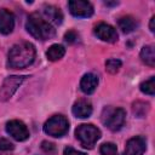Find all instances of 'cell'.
Here are the masks:
<instances>
[{
    "mask_svg": "<svg viewBox=\"0 0 155 155\" xmlns=\"http://www.w3.org/2000/svg\"><path fill=\"white\" fill-rule=\"evenodd\" d=\"M35 47L28 41L15 44L8 52L7 65L12 69H23L30 65L35 59Z\"/></svg>",
    "mask_w": 155,
    "mask_h": 155,
    "instance_id": "1",
    "label": "cell"
},
{
    "mask_svg": "<svg viewBox=\"0 0 155 155\" xmlns=\"http://www.w3.org/2000/svg\"><path fill=\"white\" fill-rule=\"evenodd\" d=\"M25 28L31 36L41 41L50 40L56 35L54 28L46 19H44L39 13H31L28 17Z\"/></svg>",
    "mask_w": 155,
    "mask_h": 155,
    "instance_id": "2",
    "label": "cell"
},
{
    "mask_svg": "<svg viewBox=\"0 0 155 155\" xmlns=\"http://www.w3.org/2000/svg\"><path fill=\"white\" fill-rule=\"evenodd\" d=\"M75 136L84 148L91 149L101 138V131L91 124H82L75 130Z\"/></svg>",
    "mask_w": 155,
    "mask_h": 155,
    "instance_id": "3",
    "label": "cell"
},
{
    "mask_svg": "<svg viewBox=\"0 0 155 155\" xmlns=\"http://www.w3.org/2000/svg\"><path fill=\"white\" fill-rule=\"evenodd\" d=\"M68 130H69V121L63 115H54L50 117L44 125L45 133L57 138L64 136L68 132Z\"/></svg>",
    "mask_w": 155,
    "mask_h": 155,
    "instance_id": "4",
    "label": "cell"
},
{
    "mask_svg": "<svg viewBox=\"0 0 155 155\" xmlns=\"http://www.w3.org/2000/svg\"><path fill=\"white\" fill-rule=\"evenodd\" d=\"M103 124L111 131H119L126 120V111L122 108H115V109H105L103 114Z\"/></svg>",
    "mask_w": 155,
    "mask_h": 155,
    "instance_id": "5",
    "label": "cell"
},
{
    "mask_svg": "<svg viewBox=\"0 0 155 155\" xmlns=\"http://www.w3.org/2000/svg\"><path fill=\"white\" fill-rule=\"evenodd\" d=\"M25 76H17V75L6 78L0 87V101L5 102L10 99L13 96V93L17 91V88L22 85Z\"/></svg>",
    "mask_w": 155,
    "mask_h": 155,
    "instance_id": "6",
    "label": "cell"
},
{
    "mask_svg": "<svg viewBox=\"0 0 155 155\" xmlns=\"http://www.w3.org/2000/svg\"><path fill=\"white\" fill-rule=\"evenodd\" d=\"M6 132L16 140L23 142L29 138V131L21 120H11L6 124Z\"/></svg>",
    "mask_w": 155,
    "mask_h": 155,
    "instance_id": "7",
    "label": "cell"
},
{
    "mask_svg": "<svg viewBox=\"0 0 155 155\" xmlns=\"http://www.w3.org/2000/svg\"><path fill=\"white\" fill-rule=\"evenodd\" d=\"M68 7H69L70 13L79 18H87L93 15V6L88 1L70 0L68 2Z\"/></svg>",
    "mask_w": 155,
    "mask_h": 155,
    "instance_id": "8",
    "label": "cell"
},
{
    "mask_svg": "<svg viewBox=\"0 0 155 155\" xmlns=\"http://www.w3.org/2000/svg\"><path fill=\"white\" fill-rule=\"evenodd\" d=\"M147 150V140L145 138L137 136L127 140L124 155H143Z\"/></svg>",
    "mask_w": 155,
    "mask_h": 155,
    "instance_id": "9",
    "label": "cell"
},
{
    "mask_svg": "<svg viewBox=\"0 0 155 155\" xmlns=\"http://www.w3.org/2000/svg\"><path fill=\"white\" fill-rule=\"evenodd\" d=\"M94 34L103 41L107 42H115L117 41V31L114 27L107 23H99L94 28Z\"/></svg>",
    "mask_w": 155,
    "mask_h": 155,
    "instance_id": "10",
    "label": "cell"
},
{
    "mask_svg": "<svg viewBox=\"0 0 155 155\" xmlns=\"http://www.w3.org/2000/svg\"><path fill=\"white\" fill-rule=\"evenodd\" d=\"M15 28V16L6 8H0V33L7 35Z\"/></svg>",
    "mask_w": 155,
    "mask_h": 155,
    "instance_id": "11",
    "label": "cell"
},
{
    "mask_svg": "<svg viewBox=\"0 0 155 155\" xmlns=\"http://www.w3.org/2000/svg\"><path fill=\"white\" fill-rule=\"evenodd\" d=\"M73 114L79 119H86L92 114V104L87 99H79L74 103Z\"/></svg>",
    "mask_w": 155,
    "mask_h": 155,
    "instance_id": "12",
    "label": "cell"
},
{
    "mask_svg": "<svg viewBox=\"0 0 155 155\" xmlns=\"http://www.w3.org/2000/svg\"><path fill=\"white\" fill-rule=\"evenodd\" d=\"M97 86H98V76L92 74V73L85 74L80 81V88L86 94L93 93L96 91Z\"/></svg>",
    "mask_w": 155,
    "mask_h": 155,
    "instance_id": "13",
    "label": "cell"
},
{
    "mask_svg": "<svg viewBox=\"0 0 155 155\" xmlns=\"http://www.w3.org/2000/svg\"><path fill=\"white\" fill-rule=\"evenodd\" d=\"M44 15L46 16L47 22H48L50 24L53 23V24L58 25V24H61V23L63 22V15H62L61 10H59L58 7H56V6L46 5V6L44 7Z\"/></svg>",
    "mask_w": 155,
    "mask_h": 155,
    "instance_id": "14",
    "label": "cell"
},
{
    "mask_svg": "<svg viewBox=\"0 0 155 155\" xmlns=\"http://www.w3.org/2000/svg\"><path fill=\"white\" fill-rule=\"evenodd\" d=\"M117 25L122 30V33L128 34V33H132L138 27V22L132 16H125L117 21Z\"/></svg>",
    "mask_w": 155,
    "mask_h": 155,
    "instance_id": "15",
    "label": "cell"
},
{
    "mask_svg": "<svg viewBox=\"0 0 155 155\" xmlns=\"http://www.w3.org/2000/svg\"><path fill=\"white\" fill-rule=\"evenodd\" d=\"M140 58L142 61L149 65V67H154L155 65V52H154V46L153 45H147L143 46V48L140 50Z\"/></svg>",
    "mask_w": 155,
    "mask_h": 155,
    "instance_id": "16",
    "label": "cell"
},
{
    "mask_svg": "<svg viewBox=\"0 0 155 155\" xmlns=\"http://www.w3.org/2000/svg\"><path fill=\"white\" fill-rule=\"evenodd\" d=\"M65 53V48L62 46V45H58V44H54L52 46L48 47L47 52H46V56L50 61L54 62V61H58L61 59Z\"/></svg>",
    "mask_w": 155,
    "mask_h": 155,
    "instance_id": "17",
    "label": "cell"
},
{
    "mask_svg": "<svg viewBox=\"0 0 155 155\" xmlns=\"http://www.w3.org/2000/svg\"><path fill=\"white\" fill-rule=\"evenodd\" d=\"M139 87H140V91L143 93L149 94V96H154V93H155V78L150 76L148 80L143 81Z\"/></svg>",
    "mask_w": 155,
    "mask_h": 155,
    "instance_id": "18",
    "label": "cell"
},
{
    "mask_svg": "<svg viewBox=\"0 0 155 155\" xmlns=\"http://www.w3.org/2000/svg\"><path fill=\"white\" fill-rule=\"evenodd\" d=\"M132 110H133V113H134L138 117H143V116L148 113V110H149V104L145 103V102L137 101L136 103H133Z\"/></svg>",
    "mask_w": 155,
    "mask_h": 155,
    "instance_id": "19",
    "label": "cell"
},
{
    "mask_svg": "<svg viewBox=\"0 0 155 155\" xmlns=\"http://www.w3.org/2000/svg\"><path fill=\"white\" fill-rule=\"evenodd\" d=\"M102 155H117V148L114 143H103L99 148Z\"/></svg>",
    "mask_w": 155,
    "mask_h": 155,
    "instance_id": "20",
    "label": "cell"
},
{
    "mask_svg": "<svg viewBox=\"0 0 155 155\" xmlns=\"http://www.w3.org/2000/svg\"><path fill=\"white\" fill-rule=\"evenodd\" d=\"M121 68V61L115 59V58H110L105 62V69L110 73V74H115L119 71V69Z\"/></svg>",
    "mask_w": 155,
    "mask_h": 155,
    "instance_id": "21",
    "label": "cell"
},
{
    "mask_svg": "<svg viewBox=\"0 0 155 155\" xmlns=\"http://www.w3.org/2000/svg\"><path fill=\"white\" fill-rule=\"evenodd\" d=\"M41 148H42V150L45 153H48V154H54L56 150H57L56 145L53 143H51V142H47V140H44L41 143Z\"/></svg>",
    "mask_w": 155,
    "mask_h": 155,
    "instance_id": "22",
    "label": "cell"
},
{
    "mask_svg": "<svg viewBox=\"0 0 155 155\" xmlns=\"http://www.w3.org/2000/svg\"><path fill=\"white\" fill-rule=\"evenodd\" d=\"M13 149V144L7 140L6 138H1L0 139V151H10Z\"/></svg>",
    "mask_w": 155,
    "mask_h": 155,
    "instance_id": "23",
    "label": "cell"
},
{
    "mask_svg": "<svg viewBox=\"0 0 155 155\" xmlns=\"http://www.w3.org/2000/svg\"><path fill=\"white\" fill-rule=\"evenodd\" d=\"M64 40H65L67 42H69V44H73V42H75V41L78 40V34H76L74 30H69L68 33H65Z\"/></svg>",
    "mask_w": 155,
    "mask_h": 155,
    "instance_id": "24",
    "label": "cell"
},
{
    "mask_svg": "<svg viewBox=\"0 0 155 155\" xmlns=\"http://www.w3.org/2000/svg\"><path fill=\"white\" fill-rule=\"evenodd\" d=\"M63 155H86V154L82 153V151H79V150H76V149H74L71 147H67L64 149Z\"/></svg>",
    "mask_w": 155,
    "mask_h": 155,
    "instance_id": "25",
    "label": "cell"
},
{
    "mask_svg": "<svg viewBox=\"0 0 155 155\" xmlns=\"http://www.w3.org/2000/svg\"><path fill=\"white\" fill-rule=\"evenodd\" d=\"M154 21H155V17L153 16V17H151V19H150V24H149L150 31H154V30H155V29H154Z\"/></svg>",
    "mask_w": 155,
    "mask_h": 155,
    "instance_id": "26",
    "label": "cell"
},
{
    "mask_svg": "<svg viewBox=\"0 0 155 155\" xmlns=\"http://www.w3.org/2000/svg\"><path fill=\"white\" fill-rule=\"evenodd\" d=\"M105 5H108V6H113V5H117V2H104Z\"/></svg>",
    "mask_w": 155,
    "mask_h": 155,
    "instance_id": "27",
    "label": "cell"
}]
</instances>
